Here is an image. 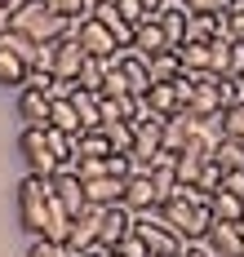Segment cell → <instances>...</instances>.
Returning <instances> with one entry per match:
<instances>
[{
	"label": "cell",
	"mask_w": 244,
	"mask_h": 257,
	"mask_svg": "<svg viewBox=\"0 0 244 257\" xmlns=\"http://www.w3.org/2000/svg\"><path fill=\"white\" fill-rule=\"evenodd\" d=\"M18 217H23V226L36 235H49V239H67L71 231V217L62 213V204L54 200V191H49V178H36L27 173L23 186H18Z\"/></svg>",
	"instance_id": "cell-1"
},
{
	"label": "cell",
	"mask_w": 244,
	"mask_h": 257,
	"mask_svg": "<svg viewBox=\"0 0 244 257\" xmlns=\"http://www.w3.org/2000/svg\"><path fill=\"white\" fill-rule=\"evenodd\" d=\"M9 27L23 31V36H31L36 45H49V40H58V36L71 31V18H62L49 0H23V5L9 14Z\"/></svg>",
	"instance_id": "cell-2"
},
{
	"label": "cell",
	"mask_w": 244,
	"mask_h": 257,
	"mask_svg": "<svg viewBox=\"0 0 244 257\" xmlns=\"http://www.w3.org/2000/svg\"><path fill=\"white\" fill-rule=\"evenodd\" d=\"M160 213H164V222L182 235V239H204V235H209V226H213V213H209L204 204H191V200H182V195L164 200Z\"/></svg>",
	"instance_id": "cell-3"
},
{
	"label": "cell",
	"mask_w": 244,
	"mask_h": 257,
	"mask_svg": "<svg viewBox=\"0 0 244 257\" xmlns=\"http://www.w3.org/2000/svg\"><path fill=\"white\" fill-rule=\"evenodd\" d=\"M134 231H138V239L151 248V253H169V257H178L182 253V235L173 231L169 222H164V213L160 208H147V213H134Z\"/></svg>",
	"instance_id": "cell-4"
},
{
	"label": "cell",
	"mask_w": 244,
	"mask_h": 257,
	"mask_svg": "<svg viewBox=\"0 0 244 257\" xmlns=\"http://www.w3.org/2000/svg\"><path fill=\"white\" fill-rule=\"evenodd\" d=\"M45 128H49V124H45ZM45 128L23 124V138H18L23 160H27V173H36V178H54V173H62V164H58L54 151H49V133H45Z\"/></svg>",
	"instance_id": "cell-5"
},
{
	"label": "cell",
	"mask_w": 244,
	"mask_h": 257,
	"mask_svg": "<svg viewBox=\"0 0 244 257\" xmlns=\"http://www.w3.org/2000/svg\"><path fill=\"white\" fill-rule=\"evenodd\" d=\"M191 84H195V93H191V115L195 120H217L222 115V76L217 71H191Z\"/></svg>",
	"instance_id": "cell-6"
},
{
	"label": "cell",
	"mask_w": 244,
	"mask_h": 257,
	"mask_svg": "<svg viewBox=\"0 0 244 257\" xmlns=\"http://www.w3.org/2000/svg\"><path fill=\"white\" fill-rule=\"evenodd\" d=\"M160 151H164V115L147 111V115L134 124V151H129V155L138 160V169H147Z\"/></svg>",
	"instance_id": "cell-7"
},
{
	"label": "cell",
	"mask_w": 244,
	"mask_h": 257,
	"mask_svg": "<svg viewBox=\"0 0 244 257\" xmlns=\"http://www.w3.org/2000/svg\"><path fill=\"white\" fill-rule=\"evenodd\" d=\"M71 36L80 40V49L89 53V58H111L115 49H125L115 36H111L107 27L98 23V18H84V23H71Z\"/></svg>",
	"instance_id": "cell-8"
},
{
	"label": "cell",
	"mask_w": 244,
	"mask_h": 257,
	"mask_svg": "<svg viewBox=\"0 0 244 257\" xmlns=\"http://www.w3.org/2000/svg\"><path fill=\"white\" fill-rule=\"evenodd\" d=\"M18 115H23V124L45 128L49 115H54V93L40 89V84H23V89H18Z\"/></svg>",
	"instance_id": "cell-9"
},
{
	"label": "cell",
	"mask_w": 244,
	"mask_h": 257,
	"mask_svg": "<svg viewBox=\"0 0 244 257\" xmlns=\"http://www.w3.org/2000/svg\"><path fill=\"white\" fill-rule=\"evenodd\" d=\"M49 45H54V80H80V67H84V58H89L80 49V40L67 31V36H58Z\"/></svg>",
	"instance_id": "cell-10"
},
{
	"label": "cell",
	"mask_w": 244,
	"mask_h": 257,
	"mask_svg": "<svg viewBox=\"0 0 244 257\" xmlns=\"http://www.w3.org/2000/svg\"><path fill=\"white\" fill-rule=\"evenodd\" d=\"M49 191H54V200L62 204V213H67V217H80L84 208H89V200H84V182L76 178L71 169L54 173V178H49Z\"/></svg>",
	"instance_id": "cell-11"
},
{
	"label": "cell",
	"mask_w": 244,
	"mask_h": 257,
	"mask_svg": "<svg viewBox=\"0 0 244 257\" xmlns=\"http://www.w3.org/2000/svg\"><path fill=\"white\" fill-rule=\"evenodd\" d=\"M98 231H102V208L89 204L80 217H71V231H67V239H62L67 253L76 257V253H84V248H93V244H98Z\"/></svg>",
	"instance_id": "cell-12"
},
{
	"label": "cell",
	"mask_w": 244,
	"mask_h": 257,
	"mask_svg": "<svg viewBox=\"0 0 244 257\" xmlns=\"http://www.w3.org/2000/svg\"><path fill=\"white\" fill-rule=\"evenodd\" d=\"M187 18H191L187 0H164L160 9H156V23H160L169 49H182V40H187Z\"/></svg>",
	"instance_id": "cell-13"
},
{
	"label": "cell",
	"mask_w": 244,
	"mask_h": 257,
	"mask_svg": "<svg viewBox=\"0 0 244 257\" xmlns=\"http://www.w3.org/2000/svg\"><path fill=\"white\" fill-rule=\"evenodd\" d=\"M125 235H134V208H125V204L102 208V231H98V244H102V248H120V239H125Z\"/></svg>",
	"instance_id": "cell-14"
},
{
	"label": "cell",
	"mask_w": 244,
	"mask_h": 257,
	"mask_svg": "<svg viewBox=\"0 0 244 257\" xmlns=\"http://www.w3.org/2000/svg\"><path fill=\"white\" fill-rule=\"evenodd\" d=\"M125 208H134V213H147V208H160V191H156V182L151 173H142L138 169L134 178H125Z\"/></svg>",
	"instance_id": "cell-15"
},
{
	"label": "cell",
	"mask_w": 244,
	"mask_h": 257,
	"mask_svg": "<svg viewBox=\"0 0 244 257\" xmlns=\"http://www.w3.org/2000/svg\"><path fill=\"white\" fill-rule=\"evenodd\" d=\"M115 67H120V76H125V84H129V93L147 98V89H151V71H147V58H138L134 49H120V53H115Z\"/></svg>",
	"instance_id": "cell-16"
},
{
	"label": "cell",
	"mask_w": 244,
	"mask_h": 257,
	"mask_svg": "<svg viewBox=\"0 0 244 257\" xmlns=\"http://www.w3.org/2000/svg\"><path fill=\"white\" fill-rule=\"evenodd\" d=\"M195 128H200V120H195L191 111L169 115V120H164V151H169V155H182V151H187V142L195 138Z\"/></svg>",
	"instance_id": "cell-17"
},
{
	"label": "cell",
	"mask_w": 244,
	"mask_h": 257,
	"mask_svg": "<svg viewBox=\"0 0 244 257\" xmlns=\"http://www.w3.org/2000/svg\"><path fill=\"white\" fill-rule=\"evenodd\" d=\"M204 239H209V248H213L217 257H240V253H244V231H240V222H213Z\"/></svg>",
	"instance_id": "cell-18"
},
{
	"label": "cell",
	"mask_w": 244,
	"mask_h": 257,
	"mask_svg": "<svg viewBox=\"0 0 244 257\" xmlns=\"http://www.w3.org/2000/svg\"><path fill=\"white\" fill-rule=\"evenodd\" d=\"M89 18H98V23L107 27V31L115 36V40H120V45H125V49L134 45V27L125 23V14L115 9V0H93V9H89Z\"/></svg>",
	"instance_id": "cell-19"
},
{
	"label": "cell",
	"mask_w": 244,
	"mask_h": 257,
	"mask_svg": "<svg viewBox=\"0 0 244 257\" xmlns=\"http://www.w3.org/2000/svg\"><path fill=\"white\" fill-rule=\"evenodd\" d=\"M129 49H134L138 58H147V62H151L156 53H169V40H164L160 23H156V18H147L142 27H134V45H129Z\"/></svg>",
	"instance_id": "cell-20"
},
{
	"label": "cell",
	"mask_w": 244,
	"mask_h": 257,
	"mask_svg": "<svg viewBox=\"0 0 244 257\" xmlns=\"http://www.w3.org/2000/svg\"><path fill=\"white\" fill-rule=\"evenodd\" d=\"M84 200H89L93 208H111V204H120V200H125V182L111 178V173H102V178L84 182Z\"/></svg>",
	"instance_id": "cell-21"
},
{
	"label": "cell",
	"mask_w": 244,
	"mask_h": 257,
	"mask_svg": "<svg viewBox=\"0 0 244 257\" xmlns=\"http://www.w3.org/2000/svg\"><path fill=\"white\" fill-rule=\"evenodd\" d=\"M71 106H76V115H80L84 128H102V93H93V89H71Z\"/></svg>",
	"instance_id": "cell-22"
},
{
	"label": "cell",
	"mask_w": 244,
	"mask_h": 257,
	"mask_svg": "<svg viewBox=\"0 0 244 257\" xmlns=\"http://www.w3.org/2000/svg\"><path fill=\"white\" fill-rule=\"evenodd\" d=\"M27 80H31V67H27L14 49H5V45H0V84H5V89H23Z\"/></svg>",
	"instance_id": "cell-23"
},
{
	"label": "cell",
	"mask_w": 244,
	"mask_h": 257,
	"mask_svg": "<svg viewBox=\"0 0 244 257\" xmlns=\"http://www.w3.org/2000/svg\"><path fill=\"white\" fill-rule=\"evenodd\" d=\"M147 106H151L156 115H164V120H169V115H178V111H182L178 84H173V80H169V84H151V89H147Z\"/></svg>",
	"instance_id": "cell-24"
},
{
	"label": "cell",
	"mask_w": 244,
	"mask_h": 257,
	"mask_svg": "<svg viewBox=\"0 0 244 257\" xmlns=\"http://www.w3.org/2000/svg\"><path fill=\"white\" fill-rule=\"evenodd\" d=\"M0 45H5V49H14L27 67H36V62H40V45H36L31 36H23V31H14V27H5V31H0Z\"/></svg>",
	"instance_id": "cell-25"
},
{
	"label": "cell",
	"mask_w": 244,
	"mask_h": 257,
	"mask_svg": "<svg viewBox=\"0 0 244 257\" xmlns=\"http://www.w3.org/2000/svg\"><path fill=\"white\" fill-rule=\"evenodd\" d=\"M147 71H151V84H169V80H178V76H182V58H178V49L156 53V58L147 62Z\"/></svg>",
	"instance_id": "cell-26"
},
{
	"label": "cell",
	"mask_w": 244,
	"mask_h": 257,
	"mask_svg": "<svg viewBox=\"0 0 244 257\" xmlns=\"http://www.w3.org/2000/svg\"><path fill=\"white\" fill-rule=\"evenodd\" d=\"M49 128H62V133H71V138H80V133H84V124H80V115H76V106H71V98H54Z\"/></svg>",
	"instance_id": "cell-27"
},
{
	"label": "cell",
	"mask_w": 244,
	"mask_h": 257,
	"mask_svg": "<svg viewBox=\"0 0 244 257\" xmlns=\"http://www.w3.org/2000/svg\"><path fill=\"white\" fill-rule=\"evenodd\" d=\"M178 58H182V71H213V45L187 40V45L178 49Z\"/></svg>",
	"instance_id": "cell-28"
},
{
	"label": "cell",
	"mask_w": 244,
	"mask_h": 257,
	"mask_svg": "<svg viewBox=\"0 0 244 257\" xmlns=\"http://www.w3.org/2000/svg\"><path fill=\"white\" fill-rule=\"evenodd\" d=\"M209 213H213V222H240L244 200H240V195H231V191H213V200H209Z\"/></svg>",
	"instance_id": "cell-29"
},
{
	"label": "cell",
	"mask_w": 244,
	"mask_h": 257,
	"mask_svg": "<svg viewBox=\"0 0 244 257\" xmlns=\"http://www.w3.org/2000/svg\"><path fill=\"white\" fill-rule=\"evenodd\" d=\"M80 155L107 160V155H111V142H107V133H102V128H84L80 138H76V160H80Z\"/></svg>",
	"instance_id": "cell-30"
},
{
	"label": "cell",
	"mask_w": 244,
	"mask_h": 257,
	"mask_svg": "<svg viewBox=\"0 0 244 257\" xmlns=\"http://www.w3.org/2000/svg\"><path fill=\"white\" fill-rule=\"evenodd\" d=\"M102 133H107V142H111V155L134 151V124L129 120H102Z\"/></svg>",
	"instance_id": "cell-31"
},
{
	"label": "cell",
	"mask_w": 244,
	"mask_h": 257,
	"mask_svg": "<svg viewBox=\"0 0 244 257\" xmlns=\"http://www.w3.org/2000/svg\"><path fill=\"white\" fill-rule=\"evenodd\" d=\"M213 160L226 169V173H244V142L222 138V142H217V151H213Z\"/></svg>",
	"instance_id": "cell-32"
},
{
	"label": "cell",
	"mask_w": 244,
	"mask_h": 257,
	"mask_svg": "<svg viewBox=\"0 0 244 257\" xmlns=\"http://www.w3.org/2000/svg\"><path fill=\"white\" fill-rule=\"evenodd\" d=\"M80 89H93V93H102V84H107V58H84L80 67V80H76Z\"/></svg>",
	"instance_id": "cell-33"
},
{
	"label": "cell",
	"mask_w": 244,
	"mask_h": 257,
	"mask_svg": "<svg viewBox=\"0 0 244 257\" xmlns=\"http://www.w3.org/2000/svg\"><path fill=\"white\" fill-rule=\"evenodd\" d=\"M27 257H71V253H67V244H62V239L36 235V239H31V248H27Z\"/></svg>",
	"instance_id": "cell-34"
},
{
	"label": "cell",
	"mask_w": 244,
	"mask_h": 257,
	"mask_svg": "<svg viewBox=\"0 0 244 257\" xmlns=\"http://www.w3.org/2000/svg\"><path fill=\"white\" fill-rule=\"evenodd\" d=\"M222 178H226V169H222V164H217V160H209V164H204V169H200V178H195V186H200V191H209V195H213V191H222Z\"/></svg>",
	"instance_id": "cell-35"
},
{
	"label": "cell",
	"mask_w": 244,
	"mask_h": 257,
	"mask_svg": "<svg viewBox=\"0 0 244 257\" xmlns=\"http://www.w3.org/2000/svg\"><path fill=\"white\" fill-rule=\"evenodd\" d=\"M191 14H217V18H226L231 9H240V0H187Z\"/></svg>",
	"instance_id": "cell-36"
},
{
	"label": "cell",
	"mask_w": 244,
	"mask_h": 257,
	"mask_svg": "<svg viewBox=\"0 0 244 257\" xmlns=\"http://www.w3.org/2000/svg\"><path fill=\"white\" fill-rule=\"evenodd\" d=\"M49 5H54L62 18H71V23H84L89 9H93V0H49Z\"/></svg>",
	"instance_id": "cell-37"
},
{
	"label": "cell",
	"mask_w": 244,
	"mask_h": 257,
	"mask_svg": "<svg viewBox=\"0 0 244 257\" xmlns=\"http://www.w3.org/2000/svg\"><path fill=\"white\" fill-rule=\"evenodd\" d=\"M71 173H76L80 182H93V178H102V173H107V160H93V155H80V160L71 164Z\"/></svg>",
	"instance_id": "cell-38"
},
{
	"label": "cell",
	"mask_w": 244,
	"mask_h": 257,
	"mask_svg": "<svg viewBox=\"0 0 244 257\" xmlns=\"http://www.w3.org/2000/svg\"><path fill=\"white\" fill-rule=\"evenodd\" d=\"M222 76H244V40H226V71Z\"/></svg>",
	"instance_id": "cell-39"
},
{
	"label": "cell",
	"mask_w": 244,
	"mask_h": 257,
	"mask_svg": "<svg viewBox=\"0 0 244 257\" xmlns=\"http://www.w3.org/2000/svg\"><path fill=\"white\" fill-rule=\"evenodd\" d=\"M115 9L125 14V23H129V27H142L147 18H151V14L142 9V0H115Z\"/></svg>",
	"instance_id": "cell-40"
},
{
	"label": "cell",
	"mask_w": 244,
	"mask_h": 257,
	"mask_svg": "<svg viewBox=\"0 0 244 257\" xmlns=\"http://www.w3.org/2000/svg\"><path fill=\"white\" fill-rule=\"evenodd\" d=\"M115 253H125V257H151V248H147V244L138 239V231H134V235H125V239H120V248H115Z\"/></svg>",
	"instance_id": "cell-41"
},
{
	"label": "cell",
	"mask_w": 244,
	"mask_h": 257,
	"mask_svg": "<svg viewBox=\"0 0 244 257\" xmlns=\"http://www.w3.org/2000/svg\"><path fill=\"white\" fill-rule=\"evenodd\" d=\"M178 257H217L213 248H209V239H187V244H182V253Z\"/></svg>",
	"instance_id": "cell-42"
},
{
	"label": "cell",
	"mask_w": 244,
	"mask_h": 257,
	"mask_svg": "<svg viewBox=\"0 0 244 257\" xmlns=\"http://www.w3.org/2000/svg\"><path fill=\"white\" fill-rule=\"evenodd\" d=\"M226 31H231L235 40H244V5H240V9H231V14H226Z\"/></svg>",
	"instance_id": "cell-43"
},
{
	"label": "cell",
	"mask_w": 244,
	"mask_h": 257,
	"mask_svg": "<svg viewBox=\"0 0 244 257\" xmlns=\"http://www.w3.org/2000/svg\"><path fill=\"white\" fill-rule=\"evenodd\" d=\"M222 191H231V195L244 200V173H226V178H222Z\"/></svg>",
	"instance_id": "cell-44"
},
{
	"label": "cell",
	"mask_w": 244,
	"mask_h": 257,
	"mask_svg": "<svg viewBox=\"0 0 244 257\" xmlns=\"http://www.w3.org/2000/svg\"><path fill=\"white\" fill-rule=\"evenodd\" d=\"M164 0H142V9H147V14H151V18H156V9H160Z\"/></svg>",
	"instance_id": "cell-45"
},
{
	"label": "cell",
	"mask_w": 244,
	"mask_h": 257,
	"mask_svg": "<svg viewBox=\"0 0 244 257\" xmlns=\"http://www.w3.org/2000/svg\"><path fill=\"white\" fill-rule=\"evenodd\" d=\"M5 27H9V9L0 5V31H5Z\"/></svg>",
	"instance_id": "cell-46"
},
{
	"label": "cell",
	"mask_w": 244,
	"mask_h": 257,
	"mask_svg": "<svg viewBox=\"0 0 244 257\" xmlns=\"http://www.w3.org/2000/svg\"><path fill=\"white\" fill-rule=\"evenodd\" d=\"M0 5H5V9H9V14H14V9H18V5H23V0H0Z\"/></svg>",
	"instance_id": "cell-47"
},
{
	"label": "cell",
	"mask_w": 244,
	"mask_h": 257,
	"mask_svg": "<svg viewBox=\"0 0 244 257\" xmlns=\"http://www.w3.org/2000/svg\"><path fill=\"white\" fill-rule=\"evenodd\" d=\"M107 257H125V253H115V248H111V253H107Z\"/></svg>",
	"instance_id": "cell-48"
},
{
	"label": "cell",
	"mask_w": 244,
	"mask_h": 257,
	"mask_svg": "<svg viewBox=\"0 0 244 257\" xmlns=\"http://www.w3.org/2000/svg\"><path fill=\"white\" fill-rule=\"evenodd\" d=\"M240 231H244V213H240Z\"/></svg>",
	"instance_id": "cell-49"
},
{
	"label": "cell",
	"mask_w": 244,
	"mask_h": 257,
	"mask_svg": "<svg viewBox=\"0 0 244 257\" xmlns=\"http://www.w3.org/2000/svg\"><path fill=\"white\" fill-rule=\"evenodd\" d=\"M151 257H169V253H151Z\"/></svg>",
	"instance_id": "cell-50"
},
{
	"label": "cell",
	"mask_w": 244,
	"mask_h": 257,
	"mask_svg": "<svg viewBox=\"0 0 244 257\" xmlns=\"http://www.w3.org/2000/svg\"><path fill=\"white\" fill-rule=\"evenodd\" d=\"M240 89H244V76H240Z\"/></svg>",
	"instance_id": "cell-51"
},
{
	"label": "cell",
	"mask_w": 244,
	"mask_h": 257,
	"mask_svg": "<svg viewBox=\"0 0 244 257\" xmlns=\"http://www.w3.org/2000/svg\"><path fill=\"white\" fill-rule=\"evenodd\" d=\"M240 5H244V0H240Z\"/></svg>",
	"instance_id": "cell-52"
},
{
	"label": "cell",
	"mask_w": 244,
	"mask_h": 257,
	"mask_svg": "<svg viewBox=\"0 0 244 257\" xmlns=\"http://www.w3.org/2000/svg\"><path fill=\"white\" fill-rule=\"evenodd\" d=\"M240 257H244V253H240Z\"/></svg>",
	"instance_id": "cell-53"
}]
</instances>
